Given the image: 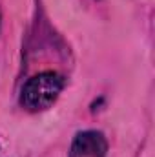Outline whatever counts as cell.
Instances as JSON below:
<instances>
[{
    "mask_svg": "<svg viewBox=\"0 0 155 157\" xmlns=\"http://www.w3.org/2000/svg\"><path fill=\"white\" fill-rule=\"evenodd\" d=\"M66 86V78L57 71H40L22 86L20 104L28 112H42L47 110Z\"/></svg>",
    "mask_w": 155,
    "mask_h": 157,
    "instance_id": "6da1fadb",
    "label": "cell"
},
{
    "mask_svg": "<svg viewBox=\"0 0 155 157\" xmlns=\"http://www.w3.org/2000/svg\"><path fill=\"white\" fill-rule=\"evenodd\" d=\"M70 157H108V141L102 132H78L71 143Z\"/></svg>",
    "mask_w": 155,
    "mask_h": 157,
    "instance_id": "7a4b0ae2",
    "label": "cell"
}]
</instances>
